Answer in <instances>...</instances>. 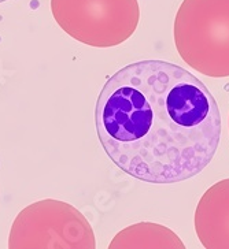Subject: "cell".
<instances>
[{
  "label": "cell",
  "mask_w": 229,
  "mask_h": 249,
  "mask_svg": "<svg viewBox=\"0 0 229 249\" xmlns=\"http://www.w3.org/2000/svg\"><path fill=\"white\" fill-rule=\"evenodd\" d=\"M95 124L110 160L147 183H177L213 160L221 114L211 92L184 67L140 60L106 81Z\"/></svg>",
  "instance_id": "obj_1"
},
{
  "label": "cell",
  "mask_w": 229,
  "mask_h": 249,
  "mask_svg": "<svg viewBox=\"0 0 229 249\" xmlns=\"http://www.w3.org/2000/svg\"><path fill=\"white\" fill-rule=\"evenodd\" d=\"M173 35L191 69L211 78L229 77V0H183Z\"/></svg>",
  "instance_id": "obj_2"
},
{
  "label": "cell",
  "mask_w": 229,
  "mask_h": 249,
  "mask_svg": "<svg viewBox=\"0 0 229 249\" xmlns=\"http://www.w3.org/2000/svg\"><path fill=\"white\" fill-rule=\"evenodd\" d=\"M51 11L69 36L96 48L125 43L140 19L137 0H51Z\"/></svg>",
  "instance_id": "obj_3"
},
{
  "label": "cell",
  "mask_w": 229,
  "mask_h": 249,
  "mask_svg": "<svg viewBox=\"0 0 229 249\" xmlns=\"http://www.w3.org/2000/svg\"><path fill=\"white\" fill-rule=\"evenodd\" d=\"M95 234L87 218L73 205L41 200L15 218L10 249H95Z\"/></svg>",
  "instance_id": "obj_4"
},
{
  "label": "cell",
  "mask_w": 229,
  "mask_h": 249,
  "mask_svg": "<svg viewBox=\"0 0 229 249\" xmlns=\"http://www.w3.org/2000/svg\"><path fill=\"white\" fill-rule=\"evenodd\" d=\"M195 231L206 249H229V178L203 193L195 211Z\"/></svg>",
  "instance_id": "obj_5"
},
{
  "label": "cell",
  "mask_w": 229,
  "mask_h": 249,
  "mask_svg": "<svg viewBox=\"0 0 229 249\" xmlns=\"http://www.w3.org/2000/svg\"><path fill=\"white\" fill-rule=\"evenodd\" d=\"M110 248H180L184 249V244L180 241L168 227L155 223H137L126 227L114 237Z\"/></svg>",
  "instance_id": "obj_6"
},
{
  "label": "cell",
  "mask_w": 229,
  "mask_h": 249,
  "mask_svg": "<svg viewBox=\"0 0 229 249\" xmlns=\"http://www.w3.org/2000/svg\"><path fill=\"white\" fill-rule=\"evenodd\" d=\"M4 1H7V0H0V3H4Z\"/></svg>",
  "instance_id": "obj_7"
}]
</instances>
